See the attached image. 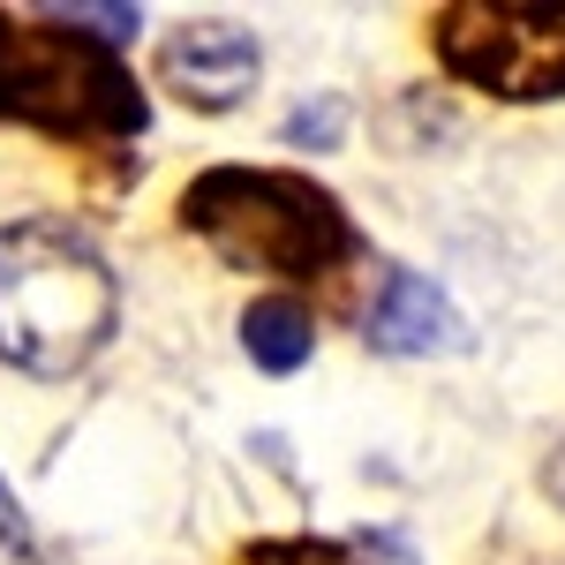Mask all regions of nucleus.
<instances>
[{"label": "nucleus", "mask_w": 565, "mask_h": 565, "mask_svg": "<svg viewBox=\"0 0 565 565\" xmlns=\"http://www.w3.org/2000/svg\"><path fill=\"white\" fill-rule=\"evenodd\" d=\"M121 287L68 218L0 226V362L23 377H76L114 340Z\"/></svg>", "instance_id": "f257e3e1"}, {"label": "nucleus", "mask_w": 565, "mask_h": 565, "mask_svg": "<svg viewBox=\"0 0 565 565\" xmlns=\"http://www.w3.org/2000/svg\"><path fill=\"white\" fill-rule=\"evenodd\" d=\"M0 121L45 129L61 143H136L151 129V98L114 45L53 15H0Z\"/></svg>", "instance_id": "f03ea898"}, {"label": "nucleus", "mask_w": 565, "mask_h": 565, "mask_svg": "<svg viewBox=\"0 0 565 565\" xmlns=\"http://www.w3.org/2000/svg\"><path fill=\"white\" fill-rule=\"evenodd\" d=\"M181 226L212 242L242 271H279V279H317L354 257V218L332 189L279 167H212L189 181Z\"/></svg>", "instance_id": "7ed1b4c3"}, {"label": "nucleus", "mask_w": 565, "mask_h": 565, "mask_svg": "<svg viewBox=\"0 0 565 565\" xmlns=\"http://www.w3.org/2000/svg\"><path fill=\"white\" fill-rule=\"evenodd\" d=\"M430 53L490 98H565V0H445L430 8Z\"/></svg>", "instance_id": "20e7f679"}, {"label": "nucleus", "mask_w": 565, "mask_h": 565, "mask_svg": "<svg viewBox=\"0 0 565 565\" xmlns=\"http://www.w3.org/2000/svg\"><path fill=\"white\" fill-rule=\"evenodd\" d=\"M257 68H264V53L242 23H181L174 39H167V53H159V76H167L196 114L242 106V98L257 90Z\"/></svg>", "instance_id": "39448f33"}, {"label": "nucleus", "mask_w": 565, "mask_h": 565, "mask_svg": "<svg viewBox=\"0 0 565 565\" xmlns=\"http://www.w3.org/2000/svg\"><path fill=\"white\" fill-rule=\"evenodd\" d=\"M362 340L377 354H437L460 340V324H452V302L423 271H385V295L362 317Z\"/></svg>", "instance_id": "423d86ee"}, {"label": "nucleus", "mask_w": 565, "mask_h": 565, "mask_svg": "<svg viewBox=\"0 0 565 565\" xmlns=\"http://www.w3.org/2000/svg\"><path fill=\"white\" fill-rule=\"evenodd\" d=\"M242 348L257 362L264 377H287V370H302L309 348H317V324H309L302 302H287V295H264V302L242 309Z\"/></svg>", "instance_id": "0eeeda50"}, {"label": "nucleus", "mask_w": 565, "mask_h": 565, "mask_svg": "<svg viewBox=\"0 0 565 565\" xmlns=\"http://www.w3.org/2000/svg\"><path fill=\"white\" fill-rule=\"evenodd\" d=\"M242 565H362L348 543H324V535H271V543H249Z\"/></svg>", "instance_id": "6e6552de"}, {"label": "nucleus", "mask_w": 565, "mask_h": 565, "mask_svg": "<svg viewBox=\"0 0 565 565\" xmlns=\"http://www.w3.org/2000/svg\"><path fill=\"white\" fill-rule=\"evenodd\" d=\"M0 565H45L39 535H31V521H23V505L8 498V482H0Z\"/></svg>", "instance_id": "1a4fd4ad"}, {"label": "nucleus", "mask_w": 565, "mask_h": 565, "mask_svg": "<svg viewBox=\"0 0 565 565\" xmlns=\"http://www.w3.org/2000/svg\"><path fill=\"white\" fill-rule=\"evenodd\" d=\"M543 490H551V498H558V505H565V445H558V452H551V468H543Z\"/></svg>", "instance_id": "9d476101"}]
</instances>
